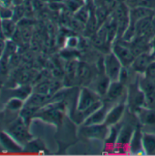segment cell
I'll return each mask as SVG.
<instances>
[{"label":"cell","mask_w":155,"mask_h":156,"mask_svg":"<svg viewBox=\"0 0 155 156\" xmlns=\"http://www.w3.org/2000/svg\"><path fill=\"white\" fill-rule=\"evenodd\" d=\"M125 110H126V105L124 102H119L115 104L114 106L109 109L104 123L108 126L120 123L122 118L124 115Z\"/></svg>","instance_id":"10"},{"label":"cell","mask_w":155,"mask_h":156,"mask_svg":"<svg viewBox=\"0 0 155 156\" xmlns=\"http://www.w3.org/2000/svg\"><path fill=\"white\" fill-rule=\"evenodd\" d=\"M90 10L84 5L80 6L74 14V17L78 19L79 21L82 22L83 24H86L88 22V20L90 19Z\"/></svg>","instance_id":"21"},{"label":"cell","mask_w":155,"mask_h":156,"mask_svg":"<svg viewBox=\"0 0 155 156\" xmlns=\"http://www.w3.org/2000/svg\"><path fill=\"white\" fill-rule=\"evenodd\" d=\"M98 101H100V95L95 90L87 87H83L79 92L76 110L78 112H84Z\"/></svg>","instance_id":"4"},{"label":"cell","mask_w":155,"mask_h":156,"mask_svg":"<svg viewBox=\"0 0 155 156\" xmlns=\"http://www.w3.org/2000/svg\"><path fill=\"white\" fill-rule=\"evenodd\" d=\"M154 60L155 56L150 50H148V51L140 53L137 56H135V58L130 67L132 69L133 71L140 73V74H144L147 68Z\"/></svg>","instance_id":"8"},{"label":"cell","mask_w":155,"mask_h":156,"mask_svg":"<svg viewBox=\"0 0 155 156\" xmlns=\"http://www.w3.org/2000/svg\"><path fill=\"white\" fill-rule=\"evenodd\" d=\"M1 29L5 39H10L16 31V21L12 18L1 20Z\"/></svg>","instance_id":"17"},{"label":"cell","mask_w":155,"mask_h":156,"mask_svg":"<svg viewBox=\"0 0 155 156\" xmlns=\"http://www.w3.org/2000/svg\"><path fill=\"white\" fill-rule=\"evenodd\" d=\"M150 51L155 56V34L150 40Z\"/></svg>","instance_id":"28"},{"label":"cell","mask_w":155,"mask_h":156,"mask_svg":"<svg viewBox=\"0 0 155 156\" xmlns=\"http://www.w3.org/2000/svg\"><path fill=\"white\" fill-rule=\"evenodd\" d=\"M5 48V39L3 37H0V57L3 55Z\"/></svg>","instance_id":"29"},{"label":"cell","mask_w":155,"mask_h":156,"mask_svg":"<svg viewBox=\"0 0 155 156\" xmlns=\"http://www.w3.org/2000/svg\"><path fill=\"white\" fill-rule=\"evenodd\" d=\"M1 17H0V37H3L4 38V37H3V34H2V29H1Z\"/></svg>","instance_id":"30"},{"label":"cell","mask_w":155,"mask_h":156,"mask_svg":"<svg viewBox=\"0 0 155 156\" xmlns=\"http://www.w3.org/2000/svg\"><path fill=\"white\" fill-rule=\"evenodd\" d=\"M111 51L120 59L122 66L125 67H130L135 58V54L132 48L131 44L123 40L115 41L112 45Z\"/></svg>","instance_id":"2"},{"label":"cell","mask_w":155,"mask_h":156,"mask_svg":"<svg viewBox=\"0 0 155 156\" xmlns=\"http://www.w3.org/2000/svg\"><path fill=\"white\" fill-rule=\"evenodd\" d=\"M129 78H130V73H129V71H128V67L123 66V67L122 68L121 72H120L118 80H119L120 82H122V84L126 85V83H127L128 80H129Z\"/></svg>","instance_id":"24"},{"label":"cell","mask_w":155,"mask_h":156,"mask_svg":"<svg viewBox=\"0 0 155 156\" xmlns=\"http://www.w3.org/2000/svg\"><path fill=\"white\" fill-rule=\"evenodd\" d=\"M77 76L82 81L88 80L89 78L90 77V67L88 65H86L85 63H82V64L80 63L78 66Z\"/></svg>","instance_id":"22"},{"label":"cell","mask_w":155,"mask_h":156,"mask_svg":"<svg viewBox=\"0 0 155 156\" xmlns=\"http://www.w3.org/2000/svg\"><path fill=\"white\" fill-rule=\"evenodd\" d=\"M108 111H109V109L107 108V105L105 103H103V105L100 109H98L92 114L88 116L85 119V121L83 122L82 124H84V125H92V124L104 123Z\"/></svg>","instance_id":"13"},{"label":"cell","mask_w":155,"mask_h":156,"mask_svg":"<svg viewBox=\"0 0 155 156\" xmlns=\"http://www.w3.org/2000/svg\"><path fill=\"white\" fill-rule=\"evenodd\" d=\"M124 93H125V85L120 82L119 80H113L111 81L107 92L105 94V97L109 102H113L120 100Z\"/></svg>","instance_id":"12"},{"label":"cell","mask_w":155,"mask_h":156,"mask_svg":"<svg viewBox=\"0 0 155 156\" xmlns=\"http://www.w3.org/2000/svg\"><path fill=\"white\" fill-rule=\"evenodd\" d=\"M153 14H155L154 10L142 5L130 8V24L134 26L137 21L150 16Z\"/></svg>","instance_id":"14"},{"label":"cell","mask_w":155,"mask_h":156,"mask_svg":"<svg viewBox=\"0 0 155 156\" xmlns=\"http://www.w3.org/2000/svg\"><path fill=\"white\" fill-rule=\"evenodd\" d=\"M154 12H155V8H154Z\"/></svg>","instance_id":"31"},{"label":"cell","mask_w":155,"mask_h":156,"mask_svg":"<svg viewBox=\"0 0 155 156\" xmlns=\"http://www.w3.org/2000/svg\"><path fill=\"white\" fill-rule=\"evenodd\" d=\"M5 132L8 133L23 147L33 139L31 133L28 131V124L23 120L21 116L14 120L7 127Z\"/></svg>","instance_id":"1"},{"label":"cell","mask_w":155,"mask_h":156,"mask_svg":"<svg viewBox=\"0 0 155 156\" xmlns=\"http://www.w3.org/2000/svg\"><path fill=\"white\" fill-rule=\"evenodd\" d=\"M24 105H25V101L18 98H10L5 104V108L9 112H21Z\"/></svg>","instance_id":"20"},{"label":"cell","mask_w":155,"mask_h":156,"mask_svg":"<svg viewBox=\"0 0 155 156\" xmlns=\"http://www.w3.org/2000/svg\"><path fill=\"white\" fill-rule=\"evenodd\" d=\"M143 149L145 154H153L155 153V133L143 134Z\"/></svg>","instance_id":"18"},{"label":"cell","mask_w":155,"mask_h":156,"mask_svg":"<svg viewBox=\"0 0 155 156\" xmlns=\"http://www.w3.org/2000/svg\"><path fill=\"white\" fill-rule=\"evenodd\" d=\"M0 147L3 151L11 154H17L24 150V147L5 131L0 132Z\"/></svg>","instance_id":"9"},{"label":"cell","mask_w":155,"mask_h":156,"mask_svg":"<svg viewBox=\"0 0 155 156\" xmlns=\"http://www.w3.org/2000/svg\"><path fill=\"white\" fill-rule=\"evenodd\" d=\"M122 64L116 55L111 51L103 58V70L107 77L111 80H118Z\"/></svg>","instance_id":"3"},{"label":"cell","mask_w":155,"mask_h":156,"mask_svg":"<svg viewBox=\"0 0 155 156\" xmlns=\"http://www.w3.org/2000/svg\"><path fill=\"white\" fill-rule=\"evenodd\" d=\"M143 133H142L140 126L138 125L137 127H135L132 140H131L130 144H129V152H131L132 154H139L141 152H143Z\"/></svg>","instance_id":"15"},{"label":"cell","mask_w":155,"mask_h":156,"mask_svg":"<svg viewBox=\"0 0 155 156\" xmlns=\"http://www.w3.org/2000/svg\"><path fill=\"white\" fill-rule=\"evenodd\" d=\"M127 99L130 102L131 108L134 112L146 105V94L140 88L139 84H131L128 90Z\"/></svg>","instance_id":"5"},{"label":"cell","mask_w":155,"mask_h":156,"mask_svg":"<svg viewBox=\"0 0 155 156\" xmlns=\"http://www.w3.org/2000/svg\"><path fill=\"white\" fill-rule=\"evenodd\" d=\"M143 75L150 78V79L155 80V60L150 64V66L147 68V69H146V71L144 72Z\"/></svg>","instance_id":"25"},{"label":"cell","mask_w":155,"mask_h":156,"mask_svg":"<svg viewBox=\"0 0 155 156\" xmlns=\"http://www.w3.org/2000/svg\"><path fill=\"white\" fill-rule=\"evenodd\" d=\"M134 130L135 128H133L132 125L131 124L127 123V124L122 125L120 130V133H119V137H118L115 148L122 149V150H125V148H127L129 150V144L132 140Z\"/></svg>","instance_id":"11"},{"label":"cell","mask_w":155,"mask_h":156,"mask_svg":"<svg viewBox=\"0 0 155 156\" xmlns=\"http://www.w3.org/2000/svg\"><path fill=\"white\" fill-rule=\"evenodd\" d=\"M143 0H125L124 3L129 6V8H132L141 5Z\"/></svg>","instance_id":"27"},{"label":"cell","mask_w":155,"mask_h":156,"mask_svg":"<svg viewBox=\"0 0 155 156\" xmlns=\"http://www.w3.org/2000/svg\"><path fill=\"white\" fill-rule=\"evenodd\" d=\"M66 45L69 48H75L79 45V39L76 37H69L66 40Z\"/></svg>","instance_id":"26"},{"label":"cell","mask_w":155,"mask_h":156,"mask_svg":"<svg viewBox=\"0 0 155 156\" xmlns=\"http://www.w3.org/2000/svg\"><path fill=\"white\" fill-rule=\"evenodd\" d=\"M34 117H38L46 122L58 125L62 121V112L57 107L43 106L35 113Z\"/></svg>","instance_id":"7"},{"label":"cell","mask_w":155,"mask_h":156,"mask_svg":"<svg viewBox=\"0 0 155 156\" xmlns=\"http://www.w3.org/2000/svg\"><path fill=\"white\" fill-rule=\"evenodd\" d=\"M135 113L139 117V121L145 125H155V110L146 106L140 108Z\"/></svg>","instance_id":"16"},{"label":"cell","mask_w":155,"mask_h":156,"mask_svg":"<svg viewBox=\"0 0 155 156\" xmlns=\"http://www.w3.org/2000/svg\"><path fill=\"white\" fill-rule=\"evenodd\" d=\"M121 125L120 123H117L115 125H111L110 126V130H109V133L108 136L105 140V144L108 146H113L115 147L118 137H119V133H120V130H121Z\"/></svg>","instance_id":"19"},{"label":"cell","mask_w":155,"mask_h":156,"mask_svg":"<svg viewBox=\"0 0 155 156\" xmlns=\"http://www.w3.org/2000/svg\"><path fill=\"white\" fill-rule=\"evenodd\" d=\"M26 147L28 148V151L30 152H35V153H39V152H44L46 151L45 146L43 144V143L39 140H31L30 142H28L26 145Z\"/></svg>","instance_id":"23"},{"label":"cell","mask_w":155,"mask_h":156,"mask_svg":"<svg viewBox=\"0 0 155 156\" xmlns=\"http://www.w3.org/2000/svg\"><path fill=\"white\" fill-rule=\"evenodd\" d=\"M110 126L105 123L100 124H92V125H84L81 127V134L89 139H98V140H106L109 133Z\"/></svg>","instance_id":"6"}]
</instances>
